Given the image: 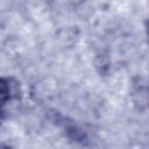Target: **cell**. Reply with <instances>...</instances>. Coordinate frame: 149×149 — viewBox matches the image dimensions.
I'll return each instance as SVG.
<instances>
[{"label":"cell","instance_id":"6da1fadb","mask_svg":"<svg viewBox=\"0 0 149 149\" xmlns=\"http://www.w3.org/2000/svg\"><path fill=\"white\" fill-rule=\"evenodd\" d=\"M9 98V86L6 80L0 79V105Z\"/></svg>","mask_w":149,"mask_h":149}]
</instances>
